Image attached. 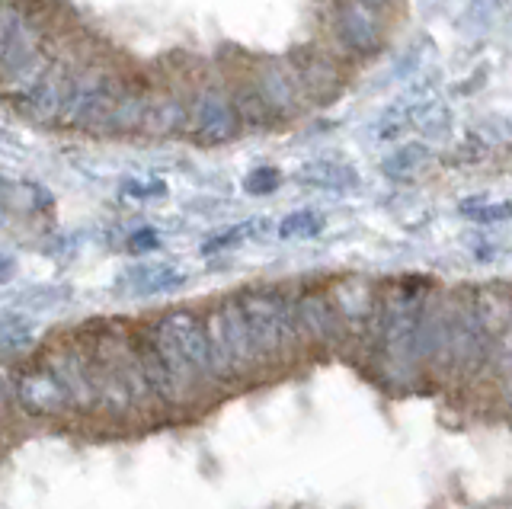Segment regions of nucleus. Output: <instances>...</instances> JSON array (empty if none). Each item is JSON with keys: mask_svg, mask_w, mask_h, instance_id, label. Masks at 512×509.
<instances>
[{"mask_svg": "<svg viewBox=\"0 0 512 509\" xmlns=\"http://www.w3.org/2000/svg\"><path fill=\"white\" fill-rule=\"evenodd\" d=\"M416 285L413 279H407V285H394L388 295L378 298L375 308V353L391 375H410L420 365V324L429 301L426 289Z\"/></svg>", "mask_w": 512, "mask_h": 509, "instance_id": "f257e3e1", "label": "nucleus"}, {"mask_svg": "<svg viewBox=\"0 0 512 509\" xmlns=\"http://www.w3.org/2000/svg\"><path fill=\"white\" fill-rule=\"evenodd\" d=\"M240 308L250 324L253 343L260 349L263 362H288L298 346L304 343L301 327H298V311H295V298L285 295L282 289H272V285H260V289H247L240 292Z\"/></svg>", "mask_w": 512, "mask_h": 509, "instance_id": "f03ea898", "label": "nucleus"}, {"mask_svg": "<svg viewBox=\"0 0 512 509\" xmlns=\"http://www.w3.org/2000/svg\"><path fill=\"white\" fill-rule=\"evenodd\" d=\"M208 346H212V369L218 381H240L263 365L260 349L253 343L250 324L240 308V298H221L205 314Z\"/></svg>", "mask_w": 512, "mask_h": 509, "instance_id": "7ed1b4c3", "label": "nucleus"}, {"mask_svg": "<svg viewBox=\"0 0 512 509\" xmlns=\"http://www.w3.org/2000/svg\"><path fill=\"white\" fill-rule=\"evenodd\" d=\"M125 87L103 68H80L71 74L68 93H64V106L58 125L61 129H90L106 132V122L116 109Z\"/></svg>", "mask_w": 512, "mask_h": 509, "instance_id": "20e7f679", "label": "nucleus"}, {"mask_svg": "<svg viewBox=\"0 0 512 509\" xmlns=\"http://www.w3.org/2000/svg\"><path fill=\"white\" fill-rule=\"evenodd\" d=\"M493 353V337L487 324L480 321L474 308V298L455 301L448 311V353H445V369L455 372L458 378H474Z\"/></svg>", "mask_w": 512, "mask_h": 509, "instance_id": "39448f33", "label": "nucleus"}, {"mask_svg": "<svg viewBox=\"0 0 512 509\" xmlns=\"http://www.w3.org/2000/svg\"><path fill=\"white\" fill-rule=\"evenodd\" d=\"M13 391L29 417H68L71 410H77L71 391L64 388V381L48 365V359H39L32 369H26L16 378Z\"/></svg>", "mask_w": 512, "mask_h": 509, "instance_id": "423d86ee", "label": "nucleus"}, {"mask_svg": "<svg viewBox=\"0 0 512 509\" xmlns=\"http://www.w3.org/2000/svg\"><path fill=\"white\" fill-rule=\"evenodd\" d=\"M240 113L237 103L218 87H205L189 106V129L202 145H224L240 135Z\"/></svg>", "mask_w": 512, "mask_h": 509, "instance_id": "0eeeda50", "label": "nucleus"}, {"mask_svg": "<svg viewBox=\"0 0 512 509\" xmlns=\"http://www.w3.org/2000/svg\"><path fill=\"white\" fill-rule=\"evenodd\" d=\"M154 327L180 349V353L192 362V369H196L205 381H218L215 369H212V346H208L205 317H199L189 308H173L167 314H160Z\"/></svg>", "mask_w": 512, "mask_h": 509, "instance_id": "6e6552de", "label": "nucleus"}, {"mask_svg": "<svg viewBox=\"0 0 512 509\" xmlns=\"http://www.w3.org/2000/svg\"><path fill=\"white\" fill-rule=\"evenodd\" d=\"M295 311H298V327L304 343L314 346H340L346 340V317L340 311V305L327 295V292H304L295 298Z\"/></svg>", "mask_w": 512, "mask_h": 509, "instance_id": "1a4fd4ad", "label": "nucleus"}, {"mask_svg": "<svg viewBox=\"0 0 512 509\" xmlns=\"http://www.w3.org/2000/svg\"><path fill=\"white\" fill-rule=\"evenodd\" d=\"M333 26H336V39L359 58H372L384 42L378 10L359 4V0H346V4L336 7Z\"/></svg>", "mask_w": 512, "mask_h": 509, "instance_id": "9d476101", "label": "nucleus"}, {"mask_svg": "<svg viewBox=\"0 0 512 509\" xmlns=\"http://www.w3.org/2000/svg\"><path fill=\"white\" fill-rule=\"evenodd\" d=\"M71 68L64 58H55L48 71L39 77V84L32 87L26 97L16 103L20 106V113L29 116L32 122L39 125H48V122H58L61 116V106H64V93H68V84H71Z\"/></svg>", "mask_w": 512, "mask_h": 509, "instance_id": "9b49d317", "label": "nucleus"}, {"mask_svg": "<svg viewBox=\"0 0 512 509\" xmlns=\"http://www.w3.org/2000/svg\"><path fill=\"white\" fill-rule=\"evenodd\" d=\"M186 285V273H180L170 263H135L128 266L119 276V292L122 295H135V298H154V295H167Z\"/></svg>", "mask_w": 512, "mask_h": 509, "instance_id": "f8f14e48", "label": "nucleus"}, {"mask_svg": "<svg viewBox=\"0 0 512 509\" xmlns=\"http://www.w3.org/2000/svg\"><path fill=\"white\" fill-rule=\"evenodd\" d=\"M295 183L304 189H317V193H356L359 189V170L346 161H330V157H317V161H304L295 170Z\"/></svg>", "mask_w": 512, "mask_h": 509, "instance_id": "ddd939ff", "label": "nucleus"}, {"mask_svg": "<svg viewBox=\"0 0 512 509\" xmlns=\"http://www.w3.org/2000/svg\"><path fill=\"white\" fill-rule=\"evenodd\" d=\"M256 87H260V93L266 97V103L272 106V113H276L279 119L282 116H295L298 113V77L282 68V65H266L260 74H256Z\"/></svg>", "mask_w": 512, "mask_h": 509, "instance_id": "4468645a", "label": "nucleus"}, {"mask_svg": "<svg viewBox=\"0 0 512 509\" xmlns=\"http://www.w3.org/2000/svg\"><path fill=\"white\" fill-rule=\"evenodd\" d=\"M432 164V154L423 141H410V145L394 148L388 157L381 161V173L394 183H410L416 177H423Z\"/></svg>", "mask_w": 512, "mask_h": 509, "instance_id": "2eb2a0df", "label": "nucleus"}, {"mask_svg": "<svg viewBox=\"0 0 512 509\" xmlns=\"http://www.w3.org/2000/svg\"><path fill=\"white\" fill-rule=\"evenodd\" d=\"M186 122H189V113H186V106L180 100L157 97V100H148L141 132H148V135H176V132L186 129Z\"/></svg>", "mask_w": 512, "mask_h": 509, "instance_id": "dca6fc26", "label": "nucleus"}, {"mask_svg": "<svg viewBox=\"0 0 512 509\" xmlns=\"http://www.w3.org/2000/svg\"><path fill=\"white\" fill-rule=\"evenodd\" d=\"M295 77H298L301 87H311L317 97H327V93H333L336 87H340V74H336L330 61H324L320 55L298 61Z\"/></svg>", "mask_w": 512, "mask_h": 509, "instance_id": "f3484780", "label": "nucleus"}, {"mask_svg": "<svg viewBox=\"0 0 512 509\" xmlns=\"http://www.w3.org/2000/svg\"><path fill=\"white\" fill-rule=\"evenodd\" d=\"M324 215L314 212V209H298V212H288L279 221V237L282 241H311V237L324 234Z\"/></svg>", "mask_w": 512, "mask_h": 509, "instance_id": "a211bd4d", "label": "nucleus"}, {"mask_svg": "<svg viewBox=\"0 0 512 509\" xmlns=\"http://www.w3.org/2000/svg\"><path fill=\"white\" fill-rule=\"evenodd\" d=\"M256 228H266V221H244V225L224 228L221 234H212V237H208V241L202 244V253H205V257H215V253H224V250H234V247H240V244H247L250 237H256V234H250V231H256Z\"/></svg>", "mask_w": 512, "mask_h": 509, "instance_id": "6ab92c4d", "label": "nucleus"}, {"mask_svg": "<svg viewBox=\"0 0 512 509\" xmlns=\"http://www.w3.org/2000/svg\"><path fill=\"white\" fill-rule=\"evenodd\" d=\"M461 215L480 221V225H496V221L512 218V202H487V199H471L461 202Z\"/></svg>", "mask_w": 512, "mask_h": 509, "instance_id": "aec40b11", "label": "nucleus"}, {"mask_svg": "<svg viewBox=\"0 0 512 509\" xmlns=\"http://www.w3.org/2000/svg\"><path fill=\"white\" fill-rule=\"evenodd\" d=\"M282 186V173L276 167H256L244 177V193L247 196H269Z\"/></svg>", "mask_w": 512, "mask_h": 509, "instance_id": "412c9836", "label": "nucleus"}, {"mask_svg": "<svg viewBox=\"0 0 512 509\" xmlns=\"http://www.w3.org/2000/svg\"><path fill=\"white\" fill-rule=\"evenodd\" d=\"M29 327L20 317H7L4 324H0V349H23L29 343Z\"/></svg>", "mask_w": 512, "mask_h": 509, "instance_id": "4be33fe9", "label": "nucleus"}, {"mask_svg": "<svg viewBox=\"0 0 512 509\" xmlns=\"http://www.w3.org/2000/svg\"><path fill=\"white\" fill-rule=\"evenodd\" d=\"M122 196H128V199H160V196H167V183H160V180H125L122 183Z\"/></svg>", "mask_w": 512, "mask_h": 509, "instance_id": "5701e85b", "label": "nucleus"}, {"mask_svg": "<svg viewBox=\"0 0 512 509\" xmlns=\"http://www.w3.org/2000/svg\"><path fill=\"white\" fill-rule=\"evenodd\" d=\"M26 17V10L20 4H0V55H4L10 36L16 33V26Z\"/></svg>", "mask_w": 512, "mask_h": 509, "instance_id": "b1692460", "label": "nucleus"}, {"mask_svg": "<svg viewBox=\"0 0 512 509\" xmlns=\"http://www.w3.org/2000/svg\"><path fill=\"white\" fill-rule=\"evenodd\" d=\"M160 247V234L154 228H138L132 237H128V250L132 253H151Z\"/></svg>", "mask_w": 512, "mask_h": 509, "instance_id": "393cba45", "label": "nucleus"}, {"mask_svg": "<svg viewBox=\"0 0 512 509\" xmlns=\"http://www.w3.org/2000/svg\"><path fill=\"white\" fill-rule=\"evenodd\" d=\"M16 397V391H13V381H10V375L0 369V420L7 417V407H10V401Z\"/></svg>", "mask_w": 512, "mask_h": 509, "instance_id": "a878e982", "label": "nucleus"}, {"mask_svg": "<svg viewBox=\"0 0 512 509\" xmlns=\"http://www.w3.org/2000/svg\"><path fill=\"white\" fill-rule=\"evenodd\" d=\"M13 273H16V260L10 257V253H0V285L10 282Z\"/></svg>", "mask_w": 512, "mask_h": 509, "instance_id": "bb28decb", "label": "nucleus"}, {"mask_svg": "<svg viewBox=\"0 0 512 509\" xmlns=\"http://www.w3.org/2000/svg\"><path fill=\"white\" fill-rule=\"evenodd\" d=\"M471 4L477 7V10H496L503 4V0H471Z\"/></svg>", "mask_w": 512, "mask_h": 509, "instance_id": "cd10ccee", "label": "nucleus"}, {"mask_svg": "<svg viewBox=\"0 0 512 509\" xmlns=\"http://www.w3.org/2000/svg\"><path fill=\"white\" fill-rule=\"evenodd\" d=\"M359 4H365V7H372V10H384L391 4V0H359Z\"/></svg>", "mask_w": 512, "mask_h": 509, "instance_id": "c85d7f7f", "label": "nucleus"}, {"mask_svg": "<svg viewBox=\"0 0 512 509\" xmlns=\"http://www.w3.org/2000/svg\"><path fill=\"white\" fill-rule=\"evenodd\" d=\"M4 135H7V132H4V129H0V138H4Z\"/></svg>", "mask_w": 512, "mask_h": 509, "instance_id": "c756f323", "label": "nucleus"}]
</instances>
